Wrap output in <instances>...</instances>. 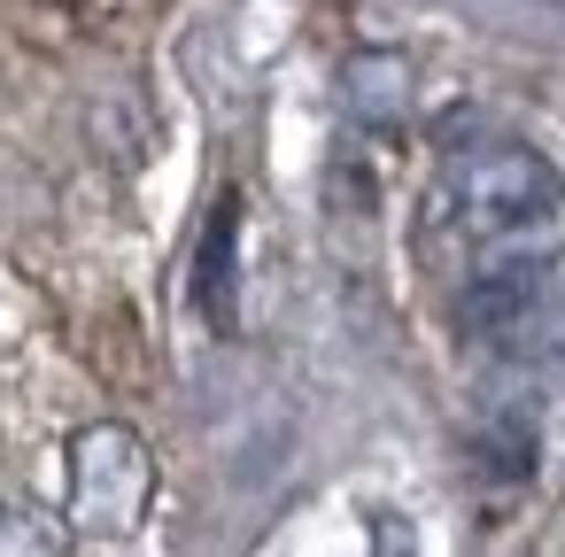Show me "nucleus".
Instances as JSON below:
<instances>
[{"mask_svg":"<svg viewBox=\"0 0 565 557\" xmlns=\"http://www.w3.org/2000/svg\"><path fill=\"white\" fill-rule=\"evenodd\" d=\"M441 202L457 210V225L472 240H526L542 225H557L565 210V171L542 148L495 140V148H465L441 179Z\"/></svg>","mask_w":565,"mask_h":557,"instance_id":"1","label":"nucleus"},{"mask_svg":"<svg viewBox=\"0 0 565 557\" xmlns=\"http://www.w3.org/2000/svg\"><path fill=\"white\" fill-rule=\"evenodd\" d=\"M341 109H349L356 125H372V132L403 125V109H411V63L387 55V47L349 55V63H341Z\"/></svg>","mask_w":565,"mask_h":557,"instance_id":"4","label":"nucleus"},{"mask_svg":"<svg viewBox=\"0 0 565 557\" xmlns=\"http://www.w3.org/2000/svg\"><path fill=\"white\" fill-rule=\"evenodd\" d=\"M9 526H0V549H63V534H47V526H24L17 511H0Z\"/></svg>","mask_w":565,"mask_h":557,"instance_id":"5","label":"nucleus"},{"mask_svg":"<svg viewBox=\"0 0 565 557\" xmlns=\"http://www.w3.org/2000/svg\"><path fill=\"white\" fill-rule=\"evenodd\" d=\"M457 325L503 356H565V279L542 256L488 264L457 294Z\"/></svg>","mask_w":565,"mask_h":557,"instance_id":"2","label":"nucleus"},{"mask_svg":"<svg viewBox=\"0 0 565 557\" xmlns=\"http://www.w3.org/2000/svg\"><path fill=\"white\" fill-rule=\"evenodd\" d=\"M148 495H156V457H148V441L132 426L102 418V426H86L71 441V518L86 534H109V542L132 534Z\"/></svg>","mask_w":565,"mask_h":557,"instance_id":"3","label":"nucleus"}]
</instances>
